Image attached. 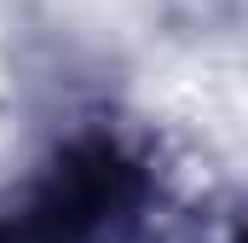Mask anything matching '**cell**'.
Instances as JSON below:
<instances>
[{"label": "cell", "instance_id": "obj_1", "mask_svg": "<svg viewBox=\"0 0 248 243\" xmlns=\"http://www.w3.org/2000/svg\"><path fill=\"white\" fill-rule=\"evenodd\" d=\"M156 174L116 133H81L52 151L12 214L23 243H144L156 226Z\"/></svg>", "mask_w": 248, "mask_h": 243}, {"label": "cell", "instance_id": "obj_3", "mask_svg": "<svg viewBox=\"0 0 248 243\" xmlns=\"http://www.w3.org/2000/svg\"><path fill=\"white\" fill-rule=\"evenodd\" d=\"M237 243H248V226H243V232H237Z\"/></svg>", "mask_w": 248, "mask_h": 243}, {"label": "cell", "instance_id": "obj_2", "mask_svg": "<svg viewBox=\"0 0 248 243\" xmlns=\"http://www.w3.org/2000/svg\"><path fill=\"white\" fill-rule=\"evenodd\" d=\"M0 243H23V232H17V220H0Z\"/></svg>", "mask_w": 248, "mask_h": 243}]
</instances>
